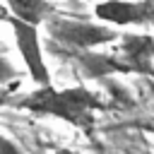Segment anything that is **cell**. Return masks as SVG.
I'll return each instance as SVG.
<instances>
[{
  "instance_id": "obj_1",
  "label": "cell",
  "mask_w": 154,
  "mask_h": 154,
  "mask_svg": "<svg viewBox=\"0 0 154 154\" xmlns=\"http://www.w3.org/2000/svg\"><path fill=\"white\" fill-rule=\"evenodd\" d=\"M17 108L36 113V116H51L58 120H65L67 125L91 132L96 125V113L106 108L101 96L87 87H65L55 89L51 87H36L34 91L24 94L14 101Z\"/></svg>"
},
{
  "instance_id": "obj_2",
  "label": "cell",
  "mask_w": 154,
  "mask_h": 154,
  "mask_svg": "<svg viewBox=\"0 0 154 154\" xmlns=\"http://www.w3.org/2000/svg\"><path fill=\"white\" fill-rule=\"evenodd\" d=\"M48 34L55 38L60 46H65L72 53L82 51H96L101 46H108L113 41H120L123 34L120 29L103 24V22H84V19H67V17H51L48 22Z\"/></svg>"
},
{
  "instance_id": "obj_3",
  "label": "cell",
  "mask_w": 154,
  "mask_h": 154,
  "mask_svg": "<svg viewBox=\"0 0 154 154\" xmlns=\"http://www.w3.org/2000/svg\"><path fill=\"white\" fill-rule=\"evenodd\" d=\"M12 34H14V46L22 55V63L29 72V77L38 84V87H51V70L46 65L43 58V46H41V36H38V26L29 24L24 19H17L10 14L7 19Z\"/></svg>"
},
{
  "instance_id": "obj_4",
  "label": "cell",
  "mask_w": 154,
  "mask_h": 154,
  "mask_svg": "<svg viewBox=\"0 0 154 154\" xmlns=\"http://www.w3.org/2000/svg\"><path fill=\"white\" fill-rule=\"evenodd\" d=\"M96 19L120 26H154V0H101L94 7Z\"/></svg>"
},
{
  "instance_id": "obj_5",
  "label": "cell",
  "mask_w": 154,
  "mask_h": 154,
  "mask_svg": "<svg viewBox=\"0 0 154 154\" xmlns=\"http://www.w3.org/2000/svg\"><path fill=\"white\" fill-rule=\"evenodd\" d=\"M118 55L128 72L154 77V36L149 34H123L118 41Z\"/></svg>"
},
{
  "instance_id": "obj_6",
  "label": "cell",
  "mask_w": 154,
  "mask_h": 154,
  "mask_svg": "<svg viewBox=\"0 0 154 154\" xmlns=\"http://www.w3.org/2000/svg\"><path fill=\"white\" fill-rule=\"evenodd\" d=\"M5 7L10 10L12 17L24 19L36 26L41 22H48L53 14V5L48 0H5Z\"/></svg>"
},
{
  "instance_id": "obj_7",
  "label": "cell",
  "mask_w": 154,
  "mask_h": 154,
  "mask_svg": "<svg viewBox=\"0 0 154 154\" xmlns=\"http://www.w3.org/2000/svg\"><path fill=\"white\" fill-rule=\"evenodd\" d=\"M14 77H17V70L12 67V63H10L7 58H2V55H0V84L12 82Z\"/></svg>"
},
{
  "instance_id": "obj_8",
  "label": "cell",
  "mask_w": 154,
  "mask_h": 154,
  "mask_svg": "<svg viewBox=\"0 0 154 154\" xmlns=\"http://www.w3.org/2000/svg\"><path fill=\"white\" fill-rule=\"evenodd\" d=\"M0 154H26L17 142H12L7 135H2L0 132Z\"/></svg>"
},
{
  "instance_id": "obj_9",
  "label": "cell",
  "mask_w": 154,
  "mask_h": 154,
  "mask_svg": "<svg viewBox=\"0 0 154 154\" xmlns=\"http://www.w3.org/2000/svg\"><path fill=\"white\" fill-rule=\"evenodd\" d=\"M7 19H10V10L0 5V22H7Z\"/></svg>"
},
{
  "instance_id": "obj_10",
  "label": "cell",
  "mask_w": 154,
  "mask_h": 154,
  "mask_svg": "<svg viewBox=\"0 0 154 154\" xmlns=\"http://www.w3.org/2000/svg\"><path fill=\"white\" fill-rule=\"evenodd\" d=\"M53 154H79V152H75V149H67V147H65V149H55Z\"/></svg>"
}]
</instances>
